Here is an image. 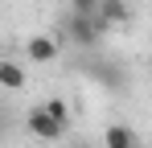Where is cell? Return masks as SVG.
Here are the masks:
<instances>
[{"label": "cell", "instance_id": "cell-1", "mask_svg": "<svg viewBox=\"0 0 152 148\" xmlns=\"http://www.w3.org/2000/svg\"><path fill=\"white\" fill-rule=\"evenodd\" d=\"M107 29H111V25L103 21L99 12H95V17H86V12H70V17H66V37H70L78 49H95Z\"/></svg>", "mask_w": 152, "mask_h": 148}, {"label": "cell", "instance_id": "cell-2", "mask_svg": "<svg viewBox=\"0 0 152 148\" xmlns=\"http://www.w3.org/2000/svg\"><path fill=\"white\" fill-rule=\"evenodd\" d=\"M66 127H70V123H62L45 103L29 111V132H33L37 140H58V136H66Z\"/></svg>", "mask_w": 152, "mask_h": 148}, {"label": "cell", "instance_id": "cell-3", "mask_svg": "<svg viewBox=\"0 0 152 148\" xmlns=\"http://www.w3.org/2000/svg\"><path fill=\"white\" fill-rule=\"evenodd\" d=\"M103 144L107 148H136V132H132L127 123H111V127L103 132Z\"/></svg>", "mask_w": 152, "mask_h": 148}, {"label": "cell", "instance_id": "cell-4", "mask_svg": "<svg viewBox=\"0 0 152 148\" xmlns=\"http://www.w3.org/2000/svg\"><path fill=\"white\" fill-rule=\"evenodd\" d=\"M25 53L33 62H53V58H58V41H53V37H33L25 45Z\"/></svg>", "mask_w": 152, "mask_h": 148}, {"label": "cell", "instance_id": "cell-5", "mask_svg": "<svg viewBox=\"0 0 152 148\" xmlns=\"http://www.w3.org/2000/svg\"><path fill=\"white\" fill-rule=\"evenodd\" d=\"M99 17L107 25H124V21H132V8H127L124 0H103V4H99Z\"/></svg>", "mask_w": 152, "mask_h": 148}, {"label": "cell", "instance_id": "cell-6", "mask_svg": "<svg viewBox=\"0 0 152 148\" xmlns=\"http://www.w3.org/2000/svg\"><path fill=\"white\" fill-rule=\"evenodd\" d=\"M0 82H4L8 91H21V86H25V70H21L17 62H4V66H0Z\"/></svg>", "mask_w": 152, "mask_h": 148}, {"label": "cell", "instance_id": "cell-7", "mask_svg": "<svg viewBox=\"0 0 152 148\" xmlns=\"http://www.w3.org/2000/svg\"><path fill=\"white\" fill-rule=\"evenodd\" d=\"M99 4H103V0H70V12H86V17H95Z\"/></svg>", "mask_w": 152, "mask_h": 148}, {"label": "cell", "instance_id": "cell-8", "mask_svg": "<svg viewBox=\"0 0 152 148\" xmlns=\"http://www.w3.org/2000/svg\"><path fill=\"white\" fill-rule=\"evenodd\" d=\"M45 107H50V111H53L62 123H70V111H66V103H62V99H45Z\"/></svg>", "mask_w": 152, "mask_h": 148}, {"label": "cell", "instance_id": "cell-9", "mask_svg": "<svg viewBox=\"0 0 152 148\" xmlns=\"http://www.w3.org/2000/svg\"><path fill=\"white\" fill-rule=\"evenodd\" d=\"M70 148H86V144H70Z\"/></svg>", "mask_w": 152, "mask_h": 148}]
</instances>
